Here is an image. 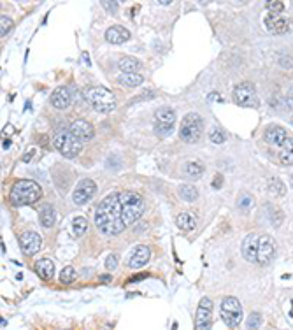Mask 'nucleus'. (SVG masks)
<instances>
[{"instance_id":"nucleus-1","label":"nucleus","mask_w":293,"mask_h":330,"mask_svg":"<svg viewBox=\"0 0 293 330\" xmlns=\"http://www.w3.org/2000/svg\"><path fill=\"white\" fill-rule=\"evenodd\" d=\"M95 225L106 235H118L123 232L125 223H123L121 198L118 192H112L102 198L95 211Z\"/></svg>"},{"instance_id":"nucleus-2","label":"nucleus","mask_w":293,"mask_h":330,"mask_svg":"<svg viewBox=\"0 0 293 330\" xmlns=\"http://www.w3.org/2000/svg\"><path fill=\"white\" fill-rule=\"evenodd\" d=\"M40 195H43V190H40V186L35 181H32V179H21V181H18L13 186L9 198L14 205H32L39 200Z\"/></svg>"},{"instance_id":"nucleus-3","label":"nucleus","mask_w":293,"mask_h":330,"mask_svg":"<svg viewBox=\"0 0 293 330\" xmlns=\"http://www.w3.org/2000/svg\"><path fill=\"white\" fill-rule=\"evenodd\" d=\"M119 198H121L123 223H125V227H130L135 221H139L142 213H144V198L139 193L130 192V190L119 192Z\"/></svg>"},{"instance_id":"nucleus-4","label":"nucleus","mask_w":293,"mask_h":330,"mask_svg":"<svg viewBox=\"0 0 293 330\" xmlns=\"http://www.w3.org/2000/svg\"><path fill=\"white\" fill-rule=\"evenodd\" d=\"M85 99L88 100L93 109L99 112H111L118 106V100H116L114 93L109 92L107 88H102V86H93V88L86 90Z\"/></svg>"},{"instance_id":"nucleus-5","label":"nucleus","mask_w":293,"mask_h":330,"mask_svg":"<svg viewBox=\"0 0 293 330\" xmlns=\"http://www.w3.org/2000/svg\"><path fill=\"white\" fill-rule=\"evenodd\" d=\"M53 144L63 156H67V158H74V156H77L82 149L79 139L74 137L72 132L67 129H60L58 132L55 134Z\"/></svg>"},{"instance_id":"nucleus-6","label":"nucleus","mask_w":293,"mask_h":330,"mask_svg":"<svg viewBox=\"0 0 293 330\" xmlns=\"http://www.w3.org/2000/svg\"><path fill=\"white\" fill-rule=\"evenodd\" d=\"M204 130V119L197 112H190L183 118L181 129H179V137L185 142H197Z\"/></svg>"},{"instance_id":"nucleus-7","label":"nucleus","mask_w":293,"mask_h":330,"mask_svg":"<svg viewBox=\"0 0 293 330\" xmlns=\"http://www.w3.org/2000/svg\"><path fill=\"white\" fill-rule=\"evenodd\" d=\"M234 100H235V104H239V106H242V107L260 106V100H258V95H257V88H255V85L249 81H242L235 86Z\"/></svg>"},{"instance_id":"nucleus-8","label":"nucleus","mask_w":293,"mask_h":330,"mask_svg":"<svg viewBox=\"0 0 293 330\" xmlns=\"http://www.w3.org/2000/svg\"><path fill=\"white\" fill-rule=\"evenodd\" d=\"M221 318L230 328H235L242 321V306L239 299L235 297H225L221 302Z\"/></svg>"},{"instance_id":"nucleus-9","label":"nucleus","mask_w":293,"mask_h":330,"mask_svg":"<svg viewBox=\"0 0 293 330\" xmlns=\"http://www.w3.org/2000/svg\"><path fill=\"white\" fill-rule=\"evenodd\" d=\"M176 111L171 107H160L155 112V134L158 137H167L174 132Z\"/></svg>"},{"instance_id":"nucleus-10","label":"nucleus","mask_w":293,"mask_h":330,"mask_svg":"<svg viewBox=\"0 0 293 330\" xmlns=\"http://www.w3.org/2000/svg\"><path fill=\"white\" fill-rule=\"evenodd\" d=\"M213 328V302L209 297H204L198 304L197 316H195V330Z\"/></svg>"},{"instance_id":"nucleus-11","label":"nucleus","mask_w":293,"mask_h":330,"mask_svg":"<svg viewBox=\"0 0 293 330\" xmlns=\"http://www.w3.org/2000/svg\"><path fill=\"white\" fill-rule=\"evenodd\" d=\"M97 193V185L93 183V179L86 178V179H81L77 183V186L74 188V193H72V200L74 204L77 205H82L86 202H90Z\"/></svg>"},{"instance_id":"nucleus-12","label":"nucleus","mask_w":293,"mask_h":330,"mask_svg":"<svg viewBox=\"0 0 293 330\" xmlns=\"http://www.w3.org/2000/svg\"><path fill=\"white\" fill-rule=\"evenodd\" d=\"M276 257V241L270 235H260L258 242V262L260 265L270 264V260Z\"/></svg>"},{"instance_id":"nucleus-13","label":"nucleus","mask_w":293,"mask_h":330,"mask_svg":"<svg viewBox=\"0 0 293 330\" xmlns=\"http://www.w3.org/2000/svg\"><path fill=\"white\" fill-rule=\"evenodd\" d=\"M149 257H151L149 247L144 244H137L127 257V265L130 269H141L149 262Z\"/></svg>"},{"instance_id":"nucleus-14","label":"nucleus","mask_w":293,"mask_h":330,"mask_svg":"<svg viewBox=\"0 0 293 330\" xmlns=\"http://www.w3.org/2000/svg\"><path fill=\"white\" fill-rule=\"evenodd\" d=\"M258 242H260V235L255 234V232L244 237L242 246H240V253H242L244 260L251 262V264L258 262Z\"/></svg>"},{"instance_id":"nucleus-15","label":"nucleus","mask_w":293,"mask_h":330,"mask_svg":"<svg viewBox=\"0 0 293 330\" xmlns=\"http://www.w3.org/2000/svg\"><path fill=\"white\" fill-rule=\"evenodd\" d=\"M20 244L25 255H35L40 250V246H43V239H40V235L37 232L27 230L21 234Z\"/></svg>"},{"instance_id":"nucleus-16","label":"nucleus","mask_w":293,"mask_h":330,"mask_svg":"<svg viewBox=\"0 0 293 330\" xmlns=\"http://www.w3.org/2000/svg\"><path fill=\"white\" fill-rule=\"evenodd\" d=\"M69 130L72 132V136L76 139H79V141H90V139L93 137V134H95V130H93V125L90 121H86V119H74L72 123H70Z\"/></svg>"},{"instance_id":"nucleus-17","label":"nucleus","mask_w":293,"mask_h":330,"mask_svg":"<svg viewBox=\"0 0 293 330\" xmlns=\"http://www.w3.org/2000/svg\"><path fill=\"white\" fill-rule=\"evenodd\" d=\"M265 27L272 33H276V35H284V33L290 30V21H288L286 18L281 16V14L270 13L269 16L265 18Z\"/></svg>"},{"instance_id":"nucleus-18","label":"nucleus","mask_w":293,"mask_h":330,"mask_svg":"<svg viewBox=\"0 0 293 330\" xmlns=\"http://www.w3.org/2000/svg\"><path fill=\"white\" fill-rule=\"evenodd\" d=\"M290 137L288 136V132L283 129V127H279V125H270V127H267L265 129V134H264V139L269 144H272V146H277V148H281V146L284 144V141Z\"/></svg>"},{"instance_id":"nucleus-19","label":"nucleus","mask_w":293,"mask_h":330,"mask_svg":"<svg viewBox=\"0 0 293 330\" xmlns=\"http://www.w3.org/2000/svg\"><path fill=\"white\" fill-rule=\"evenodd\" d=\"M130 39V32L121 25H112L106 30V40L111 44H123Z\"/></svg>"},{"instance_id":"nucleus-20","label":"nucleus","mask_w":293,"mask_h":330,"mask_svg":"<svg viewBox=\"0 0 293 330\" xmlns=\"http://www.w3.org/2000/svg\"><path fill=\"white\" fill-rule=\"evenodd\" d=\"M51 104L56 109H67L70 106V92L65 86H60L51 93Z\"/></svg>"},{"instance_id":"nucleus-21","label":"nucleus","mask_w":293,"mask_h":330,"mask_svg":"<svg viewBox=\"0 0 293 330\" xmlns=\"http://www.w3.org/2000/svg\"><path fill=\"white\" fill-rule=\"evenodd\" d=\"M35 272L39 274L40 279H51L55 274V264L50 258H40L35 262Z\"/></svg>"},{"instance_id":"nucleus-22","label":"nucleus","mask_w":293,"mask_h":330,"mask_svg":"<svg viewBox=\"0 0 293 330\" xmlns=\"http://www.w3.org/2000/svg\"><path fill=\"white\" fill-rule=\"evenodd\" d=\"M279 163L284 167L293 165V137H288L279 149Z\"/></svg>"},{"instance_id":"nucleus-23","label":"nucleus","mask_w":293,"mask_h":330,"mask_svg":"<svg viewBox=\"0 0 293 330\" xmlns=\"http://www.w3.org/2000/svg\"><path fill=\"white\" fill-rule=\"evenodd\" d=\"M118 67H119V70L125 74H135L139 70V67H141V62H139L137 58H132V56H123V58L119 60Z\"/></svg>"},{"instance_id":"nucleus-24","label":"nucleus","mask_w":293,"mask_h":330,"mask_svg":"<svg viewBox=\"0 0 293 330\" xmlns=\"http://www.w3.org/2000/svg\"><path fill=\"white\" fill-rule=\"evenodd\" d=\"M176 223H178V227L181 228V230L190 232L197 227V218H195L191 213H181V215H178V218H176Z\"/></svg>"},{"instance_id":"nucleus-25","label":"nucleus","mask_w":293,"mask_h":330,"mask_svg":"<svg viewBox=\"0 0 293 330\" xmlns=\"http://www.w3.org/2000/svg\"><path fill=\"white\" fill-rule=\"evenodd\" d=\"M39 216H40V225H43V227H46V228L53 227V225H55V221H56V213H55V208H53V205H50V204H48L46 208H43V209H40Z\"/></svg>"},{"instance_id":"nucleus-26","label":"nucleus","mask_w":293,"mask_h":330,"mask_svg":"<svg viewBox=\"0 0 293 330\" xmlns=\"http://www.w3.org/2000/svg\"><path fill=\"white\" fill-rule=\"evenodd\" d=\"M118 81L121 82V85H125V86H130V88H134V86H139V85H142V81H144V77L141 76V74H125V72H121L118 76Z\"/></svg>"},{"instance_id":"nucleus-27","label":"nucleus","mask_w":293,"mask_h":330,"mask_svg":"<svg viewBox=\"0 0 293 330\" xmlns=\"http://www.w3.org/2000/svg\"><path fill=\"white\" fill-rule=\"evenodd\" d=\"M179 195H181L183 200L193 202V200H197V197H198V190L191 185H183L181 188H179Z\"/></svg>"},{"instance_id":"nucleus-28","label":"nucleus","mask_w":293,"mask_h":330,"mask_svg":"<svg viewBox=\"0 0 293 330\" xmlns=\"http://www.w3.org/2000/svg\"><path fill=\"white\" fill-rule=\"evenodd\" d=\"M86 230H88V221L82 218V216L74 218V221H72V235L74 237H81Z\"/></svg>"},{"instance_id":"nucleus-29","label":"nucleus","mask_w":293,"mask_h":330,"mask_svg":"<svg viewBox=\"0 0 293 330\" xmlns=\"http://www.w3.org/2000/svg\"><path fill=\"white\" fill-rule=\"evenodd\" d=\"M186 174L190 176V178H200V176L204 174V165L198 162L186 163Z\"/></svg>"},{"instance_id":"nucleus-30","label":"nucleus","mask_w":293,"mask_h":330,"mask_svg":"<svg viewBox=\"0 0 293 330\" xmlns=\"http://www.w3.org/2000/svg\"><path fill=\"white\" fill-rule=\"evenodd\" d=\"M269 192H272L274 195H277V197H283V195L286 193V190H284V185L279 181V179L274 178L269 181Z\"/></svg>"},{"instance_id":"nucleus-31","label":"nucleus","mask_w":293,"mask_h":330,"mask_svg":"<svg viewBox=\"0 0 293 330\" xmlns=\"http://www.w3.org/2000/svg\"><path fill=\"white\" fill-rule=\"evenodd\" d=\"M74 277H76V271H74V267H65V269H62V272H60V281L65 284L72 283Z\"/></svg>"},{"instance_id":"nucleus-32","label":"nucleus","mask_w":293,"mask_h":330,"mask_svg":"<svg viewBox=\"0 0 293 330\" xmlns=\"http://www.w3.org/2000/svg\"><path fill=\"white\" fill-rule=\"evenodd\" d=\"M247 328L249 330H258L262 325V316L260 313H251L249 316H247Z\"/></svg>"},{"instance_id":"nucleus-33","label":"nucleus","mask_w":293,"mask_h":330,"mask_svg":"<svg viewBox=\"0 0 293 330\" xmlns=\"http://www.w3.org/2000/svg\"><path fill=\"white\" fill-rule=\"evenodd\" d=\"M253 197L251 195H247V193H244L242 197L237 200V205H239V209H242V211H249L251 208H253Z\"/></svg>"},{"instance_id":"nucleus-34","label":"nucleus","mask_w":293,"mask_h":330,"mask_svg":"<svg viewBox=\"0 0 293 330\" xmlns=\"http://www.w3.org/2000/svg\"><path fill=\"white\" fill-rule=\"evenodd\" d=\"M265 7L272 14H279V13H283V11H284V4L279 2V0H270V2H265Z\"/></svg>"},{"instance_id":"nucleus-35","label":"nucleus","mask_w":293,"mask_h":330,"mask_svg":"<svg viewBox=\"0 0 293 330\" xmlns=\"http://www.w3.org/2000/svg\"><path fill=\"white\" fill-rule=\"evenodd\" d=\"M11 28H13V20L7 16H2L0 18V35H7V33L11 32Z\"/></svg>"},{"instance_id":"nucleus-36","label":"nucleus","mask_w":293,"mask_h":330,"mask_svg":"<svg viewBox=\"0 0 293 330\" xmlns=\"http://www.w3.org/2000/svg\"><path fill=\"white\" fill-rule=\"evenodd\" d=\"M209 139L214 142V144H221V142H225V134H223V130H220V129H213L211 132H209Z\"/></svg>"},{"instance_id":"nucleus-37","label":"nucleus","mask_w":293,"mask_h":330,"mask_svg":"<svg viewBox=\"0 0 293 330\" xmlns=\"http://www.w3.org/2000/svg\"><path fill=\"white\" fill-rule=\"evenodd\" d=\"M116 267H118V257L116 255H109L106 260V269L107 271H114Z\"/></svg>"},{"instance_id":"nucleus-38","label":"nucleus","mask_w":293,"mask_h":330,"mask_svg":"<svg viewBox=\"0 0 293 330\" xmlns=\"http://www.w3.org/2000/svg\"><path fill=\"white\" fill-rule=\"evenodd\" d=\"M221 185H223V176H221V174H216V178L213 179V188H214V190H220Z\"/></svg>"},{"instance_id":"nucleus-39","label":"nucleus","mask_w":293,"mask_h":330,"mask_svg":"<svg viewBox=\"0 0 293 330\" xmlns=\"http://www.w3.org/2000/svg\"><path fill=\"white\" fill-rule=\"evenodd\" d=\"M102 6L106 7L109 13H116V11H118V4L116 2H102Z\"/></svg>"},{"instance_id":"nucleus-40","label":"nucleus","mask_w":293,"mask_h":330,"mask_svg":"<svg viewBox=\"0 0 293 330\" xmlns=\"http://www.w3.org/2000/svg\"><path fill=\"white\" fill-rule=\"evenodd\" d=\"M286 104L290 109H293V86L288 90V93H286Z\"/></svg>"},{"instance_id":"nucleus-41","label":"nucleus","mask_w":293,"mask_h":330,"mask_svg":"<svg viewBox=\"0 0 293 330\" xmlns=\"http://www.w3.org/2000/svg\"><path fill=\"white\" fill-rule=\"evenodd\" d=\"M32 156H33V148H30L28 151H27V153H25V155H23V162H28V160L32 158Z\"/></svg>"},{"instance_id":"nucleus-42","label":"nucleus","mask_w":293,"mask_h":330,"mask_svg":"<svg viewBox=\"0 0 293 330\" xmlns=\"http://www.w3.org/2000/svg\"><path fill=\"white\" fill-rule=\"evenodd\" d=\"M160 6H169V4H172V2H169V0H161V2H158Z\"/></svg>"},{"instance_id":"nucleus-43","label":"nucleus","mask_w":293,"mask_h":330,"mask_svg":"<svg viewBox=\"0 0 293 330\" xmlns=\"http://www.w3.org/2000/svg\"><path fill=\"white\" fill-rule=\"evenodd\" d=\"M290 316L293 318V301H291V311H290Z\"/></svg>"},{"instance_id":"nucleus-44","label":"nucleus","mask_w":293,"mask_h":330,"mask_svg":"<svg viewBox=\"0 0 293 330\" xmlns=\"http://www.w3.org/2000/svg\"><path fill=\"white\" fill-rule=\"evenodd\" d=\"M291 186H293V174H291Z\"/></svg>"},{"instance_id":"nucleus-45","label":"nucleus","mask_w":293,"mask_h":330,"mask_svg":"<svg viewBox=\"0 0 293 330\" xmlns=\"http://www.w3.org/2000/svg\"><path fill=\"white\" fill-rule=\"evenodd\" d=\"M291 127H293V119H291Z\"/></svg>"}]
</instances>
